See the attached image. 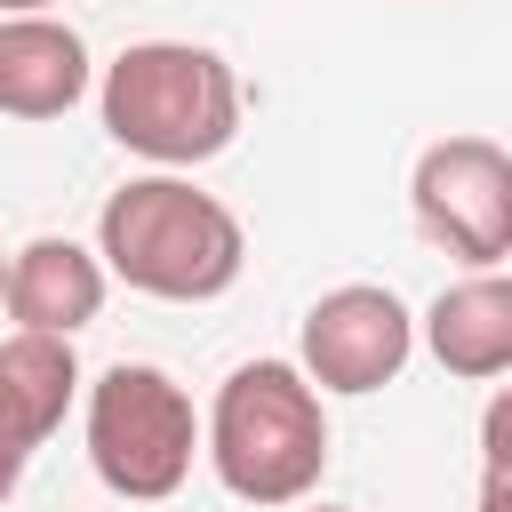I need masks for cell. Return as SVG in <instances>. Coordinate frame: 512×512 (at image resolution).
<instances>
[{
	"label": "cell",
	"instance_id": "8fae6325",
	"mask_svg": "<svg viewBox=\"0 0 512 512\" xmlns=\"http://www.w3.org/2000/svg\"><path fill=\"white\" fill-rule=\"evenodd\" d=\"M480 464L488 480H512V384H496V400L480 408Z\"/></svg>",
	"mask_w": 512,
	"mask_h": 512
},
{
	"label": "cell",
	"instance_id": "277c9868",
	"mask_svg": "<svg viewBox=\"0 0 512 512\" xmlns=\"http://www.w3.org/2000/svg\"><path fill=\"white\" fill-rule=\"evenodd\" d=\"M200 416L192 392L152 360H112L88 384V464L120 504H168L192 480Z\"/></svg>",
	"mask_w": 512,
	"mask_h": 512
},
{
	"label": "cell",
	"instance_id": "ba28073f",
	"mask_svg": "<svg viewBox=\"0 0 512 512\" xmlns=\"http://www.w3.org/2000/svg\"><path fill=\"white\" fill-rule=\"evenodd\" d=\"M104 288H112V272H104L96 248H80V240H64V232H40V240H24V248L8 256L0 304H8V320L32 328V336H80V328L104 312Z\"/></svg>",
	"mask_w": 512,
	"mask_h": 512
},
{
	"label": "cell",
	"instance_id": "9c48e42d",
	"mask_svg": "<svg viewBox=\"0 0 512 512\" xmlns=\"http://www.w3.org/2000/svg\"><path fill=\"white\" fill-rule=\"evenodd\" d=\"M88 96V40L72 24L40 16H0V112L8 120H64Z\"/></svg>",
	"mask_w": 512,
	"mask_h": 512
},
{
	"label": "cell",
	"instance_id": "7a4b0ae2",
	"mask_svg": "<svg viewBox=\"0 0 512 512\" xmlns=\"http://www.w3.org/2000/svg\"><path fill=\"white\" fill-rule=\"evenodd\" d=\"M104 136L152 168H200L240 136V80L200 40H136L96 88Z\"/></svg>",
	"mask_w": 512,
	"mask_h": 512
},
{
	"label": "cell",
	"instance_id": "9a60e30c",
	"mask_svg": "<svg viewBox=\"0 0 512 512\" xmlns=\"http://www.w3.org/2000/svg\"><path fill=\"white\" fill-rule=\"evenodd\" d=\"M320 512H328V504H320Z\"/></svg>",
	"mask_w": 512,
	"mask_h": 512
},
{
	"label": "cell",
	"instance_id": "5bb4252c",
	"mask_svg": "<svg viewBox=\"0 0 512 512\" xmlns=\"http://www.w3.org/2000/svg\"><path fill=\"white\" fill-rule=\"evenodd\" d=\"M0 280H8V264H0Z\"/></svg>",
	"mask_w": 512,
	"mask_h": 512
},
{
	"label": "cell",
	"instance_id": "6da1fadb",
	"mask_svg": "<svg viewBox=\"0 0 512 512\" xmlns=\"http://www.w3.org/2000/svg\"><path fill=\"white\" fill-rule=\"evenodd\" d=\"M96 256L112 280H128L136 296H160V304H208L240 280L248 264V232L240 216L200 192L192 176L176 168H152V176H128L104 216H96Z\"/></svg>",
	"mask_w": 512,
	"mask_h": 512
},
{
	"label": "cell",
	"instance_id": "5b68a950",
	"mask_svg": "<svg viewBox=\"0 0 512 512\" xmlns=\"http://www.w3.org/2000/svg\"><path fill=\"white\" fill-rule=\"evenodd\" d=\"M408 200H416L424 240L464 256L472 272L512 256V152L496 136H440V144H424L416 176H408Z\"/></svg>",
	"mask_w": 512,
	"mask_h": 512
},
{
	"label": "cell",
	"instance_id": "7c38bea8",
	"mask_svg": "<svg viewBox=\"0 0 512 512\" xmlns=\"http://www.w3.org/2000/svg\"><path fill=\"white\" fill-rule=\"evenodd\" d=\"M480 512H512V480H488L480 488Z\"/></svg>",
	"mask_w": 512,
	"mask_h": 512
},
{
	"label": "cell",
	"instance_id": "3957f363",
	"mask_svg": "<svg viewBox=\"0 0 512 512\" xmlns=\"http://www.w3.org/2000/svg\"><path fill=\"white\" fill-rule=\"evenodd\" d=\"M200 448L216 464V480L240 504H304L328 472V408L320 384L296 360H248L216 384V408L200 424Z\"/></svg>",
	"mask_w": 512,
	"mask_h": 512
},
{
	"label": "cell",
	"instance_id": "30bf717a",
	"mask_svg": "<svg viewBox=\"0 0 512 512\" xmlns=\"http://www.w3.org/2000/svg\"><path fill=\"white\" fill-rule=\"evenodd\" d=\"M416 328H424V352L448 376H464V384L512 376V280L504 272H472V280L440 288Z\"/></svg>",
	"mask_w": 512,
	"mask_h": 512
},
{
	"label": "cell",
	"instance_id": "8992f818",
	"mask_svg": "<svg viewBox=\"0 0 512 512\" xmlns=\"http://www.w3.org/2000/svg\"><path fill=\"white\" fill-rule=\"evenodd\" d=\"M416 352V320L392 288L376 280H344L328 288L312 312H304V336H296V368L320 384V392H384Z\"/></svg>",
	"mask_w": 512,
	"mask_h": 512
},
{
	"label": "cell",
	"instance_id": "4fadbf2b",
	"mask_svg": "<svg viewBox=\"0 0 512 512\" xmlns=\"http://www.w3.org/2000/svg\"><path fill=\"white\" fill-rule=\"evenodd\" d=\"M48 0H0V16H40Z\"/></svg>",
	"mask_w": 512,
	"mask_h": 512
},
{
	"label": "cell",
	"instance_id": "52a82bcc",
	"mask_svg": "<svg viewBox=\"0 0 512 512\" xmlns=\"http://www.w3.org/2000/svg\"><path fill=\"white\" fill-rule=\"evenodd\" d=\"M80 392V360H72V336H32L16 328L0 344V504L16 496L24 464L40 456V440L64 424Z\"/></svg>",
	"mask_w": 512,
	"mask_h": 512
}]
</instances>
